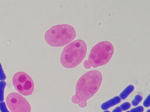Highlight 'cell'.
Listing matches in <instances>:
<instances>
[{
  "label": "cell",
  "mask_w": 150,
  "mask_h": 112,
  "mask_svg": "<svg viewBox=\"0 0 150 112\" xmlns=\"http://www.w3.org/2000/svg\"><path fill=\"white\" fill-rule=\"evenodd\" d=\"M102 79V74L98 71H91L85 73L77 82L76 95L80 100H88L98 90Z\"/></svg>",
  "instance_id": "6da1fadb"
},
{
  "label": "cell",
  "mask_w": 150,
  "mask_h": 112,
  "mask_svg": "<svg viewBox=\"0 0 150 112\" xmlns=\"http://www.w3.org/2000/svg\"><path fill=\"white\" fill-rule=\"evenodd\" d=\"M86 54V43L82 40H75L63 48L60 63L65 68H74L83 61Z\"/></svg>",
  "instance_id": "7a4b0ae2"
},
{
  "label": "cell",
  "mask_w": 150,
  "mask_h": 112,
  "mask_svg": "<svg viewBox=\"0 0 150 112\" xmlns=\"http://www.w3.org/2000/svg\"><path fill=\"white\" fill-rule=\"evenodd\" d=\"M76 36L75 29L68 24L54 25L45 33L47 44L52 47H62L71 42Z\"/></svg>",
  "instance_id": "3957f363"
},
{
  "label": "cell",
  "mask_w": 150,
  "mask_h": 112,
  "mask_svg": "<svg viewBox=\"0 0 150 112\" xmlns=\"http://www.w3.org/2000/svg\"><path fill=\"white\" fill-rule=\"evenodd\" d=\"M114 48L111 43L103 41L98 43L91 50L88 61L91 66L97 68L107 64L111 59Z\"/></svg>",
  "instance_id": "277c9868"
},
{
  "label": "cell",
  "mask_w": 150,
  "mask_h": 112,
  "mask_svg": "<svg viewBox=\"0 0 150 112\" xmlns=\"http://www.w3.org/2000/svg\"><path fill=\"white\" fill-rule=\"evenodd\" d=\"M13 85L16 91L23 95L29 96L34 90V83L32 78L24 72L15 73L12 79Z\"/></svg>",
  "instance_id": "5b68a950"
},
{
  "label": "cell",
  "mask_w": 150,
  "mask_h": 112,
  "mask_svg": "<svg viewBox=\"0 0 150 112\" xmlns=\"http://www.w3.org/2000/svg\"><path fill=\"white\" fill-rule=\"evenodd\" d=\"M6 104L11 112H31L29 102L16 92L11 93L7 96Z\"/></svg>",
  "instance_id": "8992f818"
},
{
  "label": "cell",
  "mask_w": 150,
  "mask_h": 112,
  "mask_svg": "<svg viewBox=\"0 0 150 112\" xmlns=\"http://www.w3.org/2000/svg\"><path fill=\"white\" fill-rule=\"evenodd\" d=\"M121 99L119 96H115L114 98L105 102L103 104H101V108L102 110H107L108 108L111 107L112 106H115V104L119 103L121 102Z\"/></svg>",
  "instance_id": "52a82bcc"
},
{
  "label": "cell",
  "mask_w": 150,
  "mask_h": 112,
  "mask_svg": "<svg viewBox=\"0 0 150 112\" xmlns=\"http://www.w3.org/2000/svg\"><path fill=\"white\" fill-rule=\"evenodd\" d=\"M134 90V86L132 85H128L120 94V97L121 99L124 100L125 99L131 92H132Z\"/></svg>",
  "instance_id": "ba28073f"
},
{
  "label": "cell",
  "mask_w": 150,
  "mask_h": 112,
  "mask_svg": "<svg viewBox=\"0 0 150 112\" xmlns=\"http://www.w3.org/2000/svg\"><path fill=\"white\" fill-rule=\"evenodd\" d=\"M6 86V82L4 81L0 82V102H3L4 100V89Z\"/></svg>",
  "instance_id": "9c48e42d"
},
{
  "label": "cell",
  "mask_w": 150,
  "mask_h": 112,
  "mask_svg": "<svg viewBox=\"0 0 150 112\" xmlns=\"http://www.w3.org/2000/svg\"><path fill=\"white\" fill-rule=\"evenodd\" d=\"M142 96L139 94H137L135 96L134 100L132 101L131 103H132V106H136L142 101Z\"/></svg>",
  "instance_id": "30bf717a"
},
{
  "label": "cell",
  "mask_w": 150,
  "mask_h": 112,
  "mask_svg": "<svg viewBox=\"0 0 150 112\" xmlns=\"http://www.w3.org/2000/svg\"><path fill=\"white\" fill-rule=\"evenodd\" d=\"M120 108L122 111H125L128 109H129L131 107V104L129 102H125L123 104H122L120 106Z\"/></svg>",
  "instance_id": "8fae6325"
},
{
  "label": "cell",
  "mask_w": 150,
  "mask_h": 112,
  "mask_svg": "<svg viewBox=\"0 0 150 112\" xmlns=\"http://www.w3.org/2000/svg\"><path fill=\"white\" fill-rule=\"evenodd\" d=\"M0 110L1 112H9L6 106V104L4 102H0Z\"/></svg>",
  "instance_id": "7c38bea8"
},
{
  "label": "cell",
  "mask_w": 150,
  "mask_h": 112,
  "mask_svg": "<svg viewBox=\"0 0 150 112\" xmlns=\"http://www.w3.org/2000/svg\"><path fill=\"white\" fill-rule=\"evenodd\" d=\"M6 79V75L3 71L2 67V65L0 63V80L1 81L4 80Z\"/></svg>",
  "instance_id": "4fadbf2b"
},
{
  "label": "cell",
  "mask_w": 150,
  "mask_h": 112,
  "mask_svg": "<svg viewBox=\"0 0 150 112\" xmlns=\"http://www.w3.org/2000/svg\"><path fill=\"white\" fill-rule=\"evenodd\" d=\"M144 107L142 106H138L131 110L130 112H143L144 111Z\"/></svg>",
  "instance_id": "5bb4252c"
},
{
  "label": "cell",
  "mask_w": 150,
  "mask_h": 112,
  "mask_svg": "<svg viewBox=\"0 0 150 112\" xmlns=\"http://www.w3.org/2000/svg\"><path fill=\"white\" fill-rule=\"evenodd\" d=\"M79 107H81V108H84L87 106V102L86 100H80L79 101V102L77 103Z\"/></svg>",
  "instance_id": "9a60e30c"
},
{
  "label": "cell",
  "mask_w": 150,
  "mask_h": 112,
  "mask_svg": "<svg viewBox=\"0 0 150 112\" xmlns=\"http://www.w3.org/2000/svg\"><path fill=\"white\" fill-rule=\"evenodd\" d=\"M149 95L148 96L147 98L145 99V100L144 101L143 104L145 107H149V105H150V102H149Z\"/></svg>",
  "instance_id": "2e32d148"
},
{
  "label": "cell",
  "mask_w": 150,
  "mask_h": 112,
  "mask_svg": "<svg viewBox=\"0 0 150 112\" xmlns=\"http://www.w3.org/2000/svg\"><path fill=\"white\" fill-rule=\"evenodd\" d=\"M84 67L86 68V69H89L91 67V65L88 60L85 61V62H84Z\"/></svg>",
  "instance_id": "e0dca14e"
},
{
  "label": "cell",
  "mask_w": 150,
  "mask_h": 112,
  "mask_svg": "<svg viewBox=\"0 0 150 112\" xmlns=\"http://www.w3.org/2000/svg\"><path fill=\"white\" fill-rule=\"evenodd\" d=\"M80 100V99H79V97L75 94V95H74L73 97H72V98H71V101H72V102L73 103H74V104H77V103L79 102V101Z\"/></svg>",
  "instance_id": "ac0fdd59"
},
{
  "label": "cell",
  "mask_w": 150,
  "mask_h": 112,
  "mask_svg": "<svg viewBox=\"0 0 150 112\" xmlns=\"http://www.w3.org/2000/svg\"><path fill=\"white\" fill-rule=\"evenodd\" d=\"M121 111H122V110H121V109L120 106L116 107L114 110H112V112H121Z\"/></svg>",
  "instance_id": "d6986e66"
},
{
  "label": "cell",
  "mask_w": 150,
  "mask_h": 112,
  "mask_svg": "<svg viewBox=\"0 0 150 112\" xmlns=\"http://www.w3.org/2000/svg\"><path fill=\"white\" fill-rule=\"evenodd\" d=\"M146 112H150V110H148L146 111Z\"/></svg>",
  "instance_id": "ffe728a7"
},
{
  "label": "cell",
  "mask_w": 150,
  "mask_h": 112,
  "mask_svg": "<svg viewBox=\"0 0 150 112\" xmlns=\"http://www.w3.org/2000/svg\"><path fill=\"white\" fill-rule=\"evenodd\" d=\"M104 112H110V111H105Z\"/></svg>",
  "instance_id": "44dd1931"
},
{
  "label": "cell",
  "mask_w": 150,
  "mask_h": 112,
  "mask_svg": "<svg viewBox=\"0 0 150 112\" xmlns=\"http://www.w3.org/2000/svg\"><path fill=\"white\" fill-rule=\"evenodd\" d=\"M126 112H130V111H126Z\"/></svg>",
  "instance_id": "7402d4cb"
}]
</instances>
